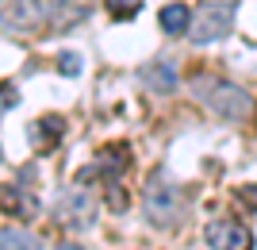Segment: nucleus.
<instances>
[{"label":"nucleus","instance_id":"obj_1","mask_svg":"<svg viewBox=\"0 0 257 250\" xmlns=\"http://www.w3.org/2000/svg\"><path fill=\"white\" fill-rule=\"evenodd\" d=\"M192 97L204 104L207 112L223 116V120H249L253 116V97H249L242 85L226 81V77H211V73H196L192 77Z\"/></svg>","mask_w":257,"mask_h":250},{"label":"nucleus","instance_id":"obj_2","mask_svg":"<svg viewBox=\"0 0 257 250\" xmlns=\"http://www.w3.org/2000/svg\"><path fill=\"white\" fill-rule=\"evenodd\" d=\"M142 204H146V219L158 223V227H173V223L184 216V193L165 170H158V174L146 181Z\"/></svg>","mask_w":257,"mask_h":250},{"label":"nucleus","instance_id":"obj_3","mask_svg":"<svg viewBox=\"0 0 257 250\" xmlns=\"http://www.w3.org/2000/svg\"><path fill=\"white\" fill-rule=\"evenodd\" d=\"M230 27H234V4H204L192 16L188 39L192 43H219L230 35Z\"/></svg>","mask_w":257,"mask_h":250},{"label":"nucleus","instance_id":"obj_4","mask_svg":"<svg viewBox=\"0 0 257 250\" xmlns=\"http://www.w3.org/2000/svg\"><path fill=\"white\" fill-rule=\"evenodd\" d=\"M127 165H131V146L127 142H107V146H100L96 158H92V165H85L81 170V185L85 181H96V177H104L107 185H115L119 177L127 174Z\"/></svg>","mask_w":257,"mask_h":250},{"label":"nucleus","instance_id":"obj_5","mask_svg":"<svg viewBox=\"0 0 257 250\" xmlns=\"http://www.w3.org/2000/svg\"><path fill=\"white\" fill-rule=\"evenodd\" d=\"M92 212H96V204H92L88 189L85 185H73L62 200H58L54 219H58L62 227H69V231H85V227H92Z\"/></svg>","mask_w":257,"mask_h":250},{"label":"nucleus","instance_id":"obj_6","mask_svg":"<svg viewBox=\"0 0 257 250\" xmlns=\"http://www.w3.org/2000/svg\"><path fill=\"white\" fill-rule=\"evenodd\" d=\"M43 23L39 0H0V27L8 35H31Z\"/></svg>","mask_w":257,"mask_h":250},{"label":"nucleus","instance_id":"obj_7","mask_svg":"<svg viewBox=\"0 0 257 250\" xmlns=\"http://www.w3.org/2000/svg\"><path fill=\"white\" fill-rule=\"evenodd\" d=\"M204 239H207L211 250H249L253 246L249 227H242V223H234V219H215V223H207Z\"/></svg>","mask_w":257,"mask_h":250},{"label":"nucleus","instance_id":"obj_8","mask_svg":"<svg viewBox=\"0 0 257 250\" xmlns=\"http://www.w3.org/2000/svg\"><path fill=\"white\" fill-rule=\"evenodd\" d=\"M88 12H92V0H50L46 27H50V31H69V27L88 20Z\"/></svg>","mask_w":257,"mask_h":250},{"label":"nucleus","instance_id":"obj_9","mask_svg":"<svg viewBox=\"0 0 257 250\" xmlns=\"http://www.w3.org/2000/svg\"><path fill=\"white\" fill-rule=\"evenodd\" d=\"M0 212L12 219H35L39 216V200L20 185H0Z\"/></svg>","mask_w":257,"mask_h":250},{"label":"nucleus","instance_id":"obj_10","mask_svg":"<svg viewBox=\"0 0 257 250\" xmlns=\"http://www.w3.org/2000/svg\"><path fill=\"white\" fill-rule=\"evenodd\" d=\"M139 81L150 89V93H173V89H177V65H173L169 58H158V62L139 69Z\"/></svg>","mask_w":257,"mask_h":250},{"label":"nucleus","instance_id":"obj_11","mask_svg":"<svg viewBox=\"0 0 257 250\" xmlns=\"http://www.w3.org/2000/svg\"><path fill=\"white\" fill-rule=\"evenodd\" d=\"M62 135H65V120L62 116H39V120L27 127V139H31V146L35 150H50L54 142H62Z\"/></svg>","mask_w":257,"mask_h":250},{"label":"nucleus","instance_id":"obj_12","mask_svg":"<svg viewBox=\"0 0 257 250\" xmlns=\"http://www.w3.org/2000/svg\"><path fill=\"white\" fill-rule=\"evenodd\" d=\"M158 23L165 35H181L192 27V12H188V4H165V8L158 12Z\"/></svg>","mask_w":257,"mask_h":250},{"label":"nucleus","instance_id":"obj_13","mask_svg":"<svg viewBox=\"0 0 257 250\" xmlns=\"http://www.w3.org/2000/svg\"><path fill=\"white\" fill-rule=\"evenodd\" d=\"M0 250H39V239L27 235V231L4 227V231H0Z\"/></svg>","mask_w":257,"mask_h":250},{"label":"nucleus","instance_id":"obj_14","mask_svg":"<svg viewBox=\"0 0 257 250\" xmlns=\"http://www.w3.org/2000/svg\"><path fill=\"white\" fill-rule=\"evenodd\" d=\"M107 4V16H111V20H135V16H139L142 12V0H104Z\"/></svg>","mask_w":257,"mask_h":250},{"label":"nucleus","instance_id":"obj_15","mask_svg":"<svg viewBox=\"0 0 257 250\" xmlns=\"http://www.w3.org/2000/svg\"><path fill=\"white\" fill-rule=\"evenodd\" d=\"M58 69H62L65 77H77V73H81V54H73V50H62V54H58Z\"/></svg>","mask_w":257,"mask_h":250},{"label":"nucleus","instance_id":"obj_16","mask_svg":"<svg viewBox=\"0 0 257 250\" xmlns=\"http://www.w3.org/2000/svg\"><path fill=\"white\" fill-rule=\"evenodd\" d=\"M127 204H131V200H127V193H123L119 181H115V185H107V208H111V212H127Z\"/></svg>","mask_w":257,"mask_h":250},{"label":"nucleus","instance_id":"obj_17","mask_svg":"<svg viewBox=\"0 0 257 250\" xmlns=\"http://www.w3.org/2000/svg\"><path fill=\"white\" fill-rule=\"evenodd\" d=\"M16 85H8V81H0V116H4V112L8 108H16Z\"/></svg>","mask_w":257,"mask_h":250},{"label":"nucleus","instance_id":"obj_18","mask_svg":"<svg viewBox=\"0 0 257 250\" xmlns=\"http://www.w3.org/2000/svg\"><path fill=\"white\" fill-rule=\"evenodd\" d=\"M238 200H246L249 208H257V185H242L238 189Z\"/></svg>","mask_w":257,"mask_h":250},{"label":"nucleus","instance_id":"obj_19","mask_svg":"<svg viewBox=\"0 0 257 250\" xmlns=\"http://www.w3.org/2000/svg\"><path fill=\"white\" fill-rule=\"evenodd\" d=\"M58 250H81V246H73V242H62V246H58Z\"/></svg>","mask_w":257,"mask_h":250},{"label":"nucleus","instance_id":"obj_20","mask_svg":"<svg viewBox=\"0 0 257 250\" xmlns=\"http://www.w3.org/2000/svg\"><path fill=\"white\" fill-rule=\"evenodd\" d=\"M0 162H4V150H0Z\"/></svg>","mask_w":257,"mask_h":250}]
</instances>
